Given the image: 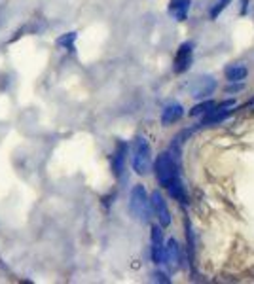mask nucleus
I'll use <instances>...</instances> for the list:
<instances>
[{
	"label": "nucleus",
	"instance_id": "obj_6",
	"mask_svg": "<svg viewBox=\"0 0 254 284\" xmlns=\"http://www.w3.org/2000/svg\"><path fill=\"white\" fill-rule=\"evenodd\" d=\"M214 89H216V82L211 76H199V78H195V82L191 85V97L207 99L209 95L214 93Z\"/></svg>",
	"mask_w": 254,
	"mask_h": 284
},
{
	"label": "nucleus",
	"instance_id": "obj_16",
	"mask_svg": "<svg viewBox=\"0 0 254 284\" xmlns=\"http://www.w3.org/2000/svg\"><path fill=\"white\" fill-rule=\"evenodd\" d=\"M74 38H76V34H74V32H70L68 36H63V38L59 40V46H66V48L70 50V48H72V40H74Z\"/></svg>",
	"mask_w": 254,
	"mask_h": 284
},
{
	"label": "nucleus",
	"instance_id": "obj_10",
	"mask_svg": "<svg viewBox=\"0 0 254 284\" xmlns=\"http://www.w3.org/2000/svg\"><path fill=\"white\" fill-rule=\"evenodd\" d=\"M224 74H226V80H228V82H233V84H235V82H243L245 78H247L249 68L241 63L230 64V66L224 70Z\"/></svg>",
	"mask_w": 254,
	"mask_h": 284
},
{
	"label": "nucleus",
	"instance_id": "obj_3",
	"mask_svg": "<svg viewBox=\"0 0 254 284\" xmlns=\"http://www.w3.org/2000/svg\"><path fill=\"white\" fill-rule=\"evenodd\" d=\"M154 170H156V178H158L159 186H163V188H167L171 182L179 176L177 163H175L173 156L167 154V152H163V154L158 156L156 163H154Z\"/></svg>",
	"mask_w": 254,
	"mask_h": 284
},
{
	"label": "nucleus",
	"instance_id": "obj_2",
	"mask_svg": "<svg viewBox=\"0 0 254 284\" xmlns=\"http://www.w3.org/2000/svg\"><path fill=\"white\" fill-rule=\"evenodd\" d=\"M152 167V150L144 137H137L133 142V169L137 174H148Z\"/></svg>",
	"mask_w": 254,
	"mask_h": 284
},
{
	"label": "nucleus",
	"instance_id": "obj_11",
	"mask_svg": "<svg viewBox=\"0 0 254 284\" xmlns=\"http://www.w3.org/2000/svg\"><path fill=\"white\" fill-rule=\"evenodd\" d=\"M165 262L169 263L171 267H179L180 248H179V242L175 241V239H169L167 244H165Z\"/></svg>",
	"mask_w": 254,
	"mask_h": 284
},
{
	"label": "nucleus",
	"instance_id": "obj_12",
	"mask_svg": "<svg viewBox=\"0 0 254 284\" xmlns=\"http://www.w3.org/2000/svg\"><path fill=\"white\" fill-rule=\"evenodd\" d=\"M167 189H169L173 199L180 201V203H186V193H184V186H182V182H180V176H177V178L173 180L169 186H167Z\"/></svg>",
	"mask_w": 254,
	"mask_h": 284
},
{
	"label": "nucleus",
	"instance_id": "obj_1",
	"mask_svg": "<svg viewBox=\"0 0 254 284\" xmlns=\"http://www.w3.org/2000/svg\"><path fill=\"white\" fill-rule=\"evenodd\" d=\"M129 211H131V214H133L138 222H142V224H146V222L150 220L152 207H150V197H148V193H146V189H144V186L137 184L135 188L131 189V195H129Z\"/></svg>",
	"mask_w": 254,
	"mask_h": 284
},
{
	"label": "nucleus",
	"instance_id": "obj_18",
	"mask_svg": "<svg viewBox=\"0 0 254 284\" xmlns=\"http://www.w3.org/2000/svg\"><path fill=\"white\" fill-rule=\"evenodd\" d=\"M241 13H247V0H243V2H241Z\"/></svg>",
	"mask_w": 254,
	"mask_h": 284
},
{
	"label": "nucleus",
	"instance_id": "obj_15",
	"mask_svg": "<svg viewBox=\"0 0 254 284\" xmlns=\"http://www.w3.org/2000/svg\"><path fill=\"white\" fill-rule=\"evenodd\" d=\"M230 2H232V0H216V4L212 6V10H211L212 19H216V17H218V15H220V13L230 6Z\"/></svg>",
	"mask_w": 254,
	"mask_h": 284
},
{
	"label": "nucleus",
	"instance_id": "obj_7",
	"mask_svg": "<svg viewBox=\"0 0 254 284\" xmlns=\"http://www.w3.org/2000/svg\"><path fill=\"white\" fill-rule=\"evenodd\" d=\"M152 260L154 263H165V246L159 227H152Z\"/></svg>",
	"mask_w": 254,
	"mask_h": 284
},
{
	"label": "nucleus",
	"instance_id": "obj_9",
	"mask_svg": "<svg viewBox=\"0 0 254 284\" xmlns=\"http://www.w3.org/2000/svg\"><path fill=\"white\" fill-rule=\"evenodd\" d=\"M191 0H169V13L177 21H186Z\"/></svg>",
	"mask_w": 254,
	"mask_h": 284
},
{
	"label": "nucleus",
	"instance_id": "obj_8",
	"mask_svg": "<svg viewBox=\"0 0 254 284\" xmlns=\"http://www.w3.org/2000/svg\"><path fill=\"white\" fill-rule=\"evenodd\" d=\"M182 116H184L182 105H179V103H169V105L163 108V112H161V123H163V125H173V123H177Z\"/></svg>",
	"mask_w": 254,
	"mask_h": 284
},
{
	"label": "nucleus",
	"instance_id": "obj_17",
	"mask_svg": "<svg viewBox=\"0 0 254 284\" xmlns=\"http://www.w3.org/2000/svg\"><path fill=\"white\" fill-rule=\"evenodd\" d=\"M154 277H156V281H159V283H169V279H165L163 273H156Z\"/></svg>",
	"mask_w": 254,
	"mask_h": 284
},
{
	"label": "nucleus",
	"instance_id": "obj_4",
	"mask_svg": "<svg viewBox=\"0 0 254 284\" xmlns=\"http://www.w3.org/2000/svg\"><path fill=\"white\" fill-rule=\"evenodd\" d=\"M150 207L154 214L158 216V222L161 227H169L171 226V212L169 207H167V201L163 199V195L159 191H154L152 197H150Z\"/></svg>",
	"mask_w": 254,
	"mask_h": 284
},
{
	"label": "nucleus",
	"instance_id": "obj_13",
	"mask_svg": "<svg viewBox=\"0 0 254 284\" xmlns=\"http://www.w3.org/2000/svg\"><path fill=\"white\" fill-rule=\"evenodd\" d=\"M126 144H120L116 150V154H114V158H112V169H114V172H116L118 176L122 174V170H124V159H126Z\"/></svg>",
	"mask_w": 254,
	"mask_h": 284
},
{
	"label": "nucleus",
	"instance_id": "obj_14",
	"mask_svg": "<svg viewBox=\"0 0 254 284\" xmlns=\"http://www.w3.org/2000/svg\"><path fill=\"white\" fill-rule=\"evenodd\" d=\"M214 108V103L212 101H205V103H201V105L193 106L190 112V116H199V114H207L209 110H212Z\"/></svg>",
	"mask_w": 254,
	"mask_h": 284
},
{
	"label": "nucleus",
	"instance_id": "obj_5",
	"mask_svg": "<svg viewBox=\"0 0 254 284\" xmlns=\"http://www.w3.org/2000/svg\"><path fill=\"white\" fill-rule=\"evenodd\" d=\"M191 57H193V44L191 42H184L179 48V52L175 55V63H173V68L177 74L186 72L191 64Z\"/></svg>",
	"mask_w": 254,
	"mask_h": 284
}]
</instances>
